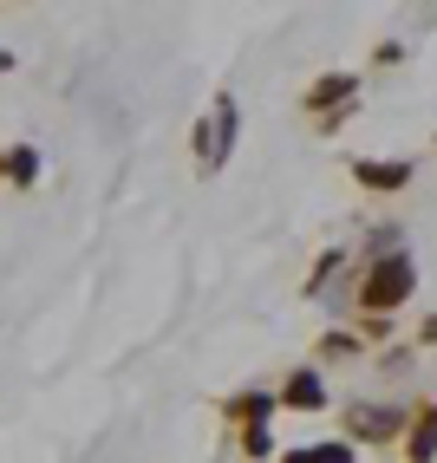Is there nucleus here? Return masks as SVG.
Segmentation results:
<instances>
[{
	"label": "nucleus",
	"instance_id": "f257e3e1",
	"mask_svg": "<svg viewBox=\"0 0 437 463\" xmlns=\"http://www.w3.org/2000/svg\"><path fill=\"white\" fill-rule=\"evenodd\" d=\"M229 144H235V99H215L209 125H196V157H203V170L223 164V157H229Z\"/></svg>",
	"mask_w": 437,
	"mask_h": 463
},
{
	"label": "nucleus",
	"instance_id": "f03ea898",
	"mask_svg": "<svg viewBox=\"0 0 437 463\" xmlns=\"http://www.w3.org/2000/svg\"><path fill=\"white\" fill-rule=\"evenodd\" d=\"M404 288H412V268H404V261H385V268L366 281V300H372V307H392Z\"/></svg>",
	"mask_w": 437,
	"mask_h": 463
},
{
	"label": "nucleus",
	"instance_id": "7ed1b4c3",
	"mask_svg": "<svg viewBox=\"0 0 437 463\" xmlns=\"http://www.w3.org/2000/svg\"><path fill=\"white\" fill-rule=\"evenodd\" d=\"M288 405H307V411H314V405H320V379H314V373H300V379L288 385Z\"/></svg>",
	"mask_w": 437,
	"mask_h": 463
},
{
	"label": "nucleus",
	"instance_id": "20e7f679",
	"mask_svg": "<svg viewBox=\"0 0 437 463\" xmlns=\"http://www.w3.org/2000/svg\"><path fill=\"white\" fill-rule=\"evenodd\" d=\"M7 176H14V183H33V150H14V157H7Z\"/></svg>",
	"mask_w": 437,
	"mask_h": 463
},
{
	"label": "nucleus",
	"instance_id": "39448f33",
	"mask_svg": "<svg viewBox=\"0 0 437 463\" xmlns=\"http://www.w3.org/2000/svg\"><path fill=\"white\" fill-rule=\"evenodd\" d=\"M294 463H347V450H339V444H320L314 457H294Z\"/></svg>",
	"mask_w": 437,
	"mask_h": 463
}]
</instances>
